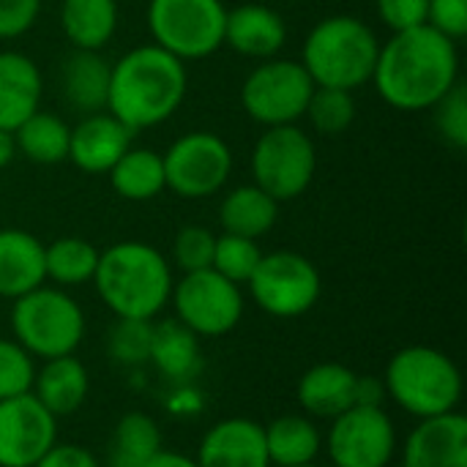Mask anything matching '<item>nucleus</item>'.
<instances>
[{
    "label": "nucleus",
    "mask_w": 467,
    "mask_h": 467,
    "mask_svg": "<svg viewBox=\"0 0 467 467\" xmlns=\"http://www.w3.org/2000/svg\"><path fill=\"white\" fill-rule=\"evenodd\" d=\"M460 82L457 41L430 25L391 33L380 44L372 85L378 96L402 112L432 109Z\"/></svg>",
    "instance_id": "1"
},
{
    "label": "nucleus",
    "mask_w": 467,
    "mask_h": 467,
    "mask_svg": "<svg viewBox=\"0 0 467 467\" xmlns=\"http://www.w3.org/2000/svg\"><path fill=\"white\" fill-rule=\"evenodd\" d=\"M189 88L186 63L156 44H140L112 63L107 112L131 134L167 123Z\"/></svg>",
    "instance_id": "2"
},
{
    "label": "nucleus",
    "mask_w": 467,
    "mask_h": 467,
    "mask_svg": "<svg viewBox=\"0 0 467 467\" xmlns=\"http://www.w3.org/2000/svg\"><path fill=\"white\" fill-rule=\"evenodd\" d=\"M101 304L126 320H156L175 285L170 260L150 244L118 241L99 254L93 274Z\"/></svg>",
    "instance_id": "3"
},
{
    "label": "nucleus",
    "mask_w": 467,
    "mask_h": 467,
    "mask_svg": "<svg viewBox=\"0 0 467 467\" xmlns=\"http://www.w3.org/2000/svg\"><path fill=\"white\" fill-rule=\"evenodd\" d=\"M378 52L380 38L364 19L331 14L306 33L301 66L317 88L356 90L372 82Z\"/></svg>",
    "instance_id": "4"
},
{
    "label": "nucleus",
    "mask_w": 467,
    "mask_h": 467,
    "mask_svg": "<svg viewBox=\"0 0 467 467\" xmlns=\"http://www.w3.org/2000/svg\"><path fill=\"white\" fill-rule=\"evenodd\" d=\"M383 386L386 397L419 421L460 410L465 391L462 372L454 358L427 345H410L394 353L386 367Z\"/></svg>",
    "instance_id": "5"
},
{
    "label": "nucleus",
    "mask_w": 467,
    "mask_h": 467,
    "mask_svg": "<svg viewBox=\"0 0 467 467\" xmlns=\"http://www.w3.org/2000/svg\"><path fill=\"white\" fill-rule=\"evenodd\" d=\"M11 331L33 358L49 361L77 353L85 339L88 320L74 296L63 287L41 285L14 301Z\"/></svg>",
    "instance_id": "6"
},
{
    "label": "nucleus",
    "mask_w": 467,
    "mask_h": 467,
    "mask_svg": "<svg viewBox=\"0 0 467 467\" xmlns=\"http://www.w3.org/2000/svg\"><path fill=\"white\" fill-rule=\"evenodd\" d=\"M224 0H150L148 30L178 60H202L224 47Z\"/></svg>",
    "instance_id": "7"
},
{
    "label": "nucleus",
    "mask_w": 467,
    "mask_h": 467,
    "mask_svg": "<svg viewBox=\"0 0 467 467\" xmlns=\"http://www.w3.org/2000/svg\"><path fill=\"white\" fill-rule=\"evenodd\" d=\"M317 150L309 131L301 126H271L260 134L252 150V175L276 202L298 200L315 181Z\"/></svg>",
    "instance_id": "8"
},
{
    "label": "nucleus",
    "mask_w": 467,
    "mask_h": 467,
    "mask_svg": "<svg viewBox=\"0 0 467 467\" xmlns=\"http://www.w3.org/2000/svg\"><path fill=\"white\" fill-rule=\"evenodd\" d=\"M312 93L315 82L301 60L268 57L246 74L241 85V107L265 129L290 126L304 118Z\"/></svg>",
    "instance_id": "9"
},
{
    "label": "nucleus",
    "mask_w": 467,
    "mask_h": 467,
    "mask_svg": "<svg viewBox=\"0 0 467 467\" xmlns=\"http://www.w3.org/2000/svg\"><path fill=\"white\" fill-rule=\"evenodd\" d=\"M252 301L271 317L293 320L306 315L323 293L317 265L290 249L263 254L254 274L249 276Z\"/></svg>",
    "instance_id": "10"
},
{
    "label": "nucleus",
    "mask_w": 467,
    "mask_h": 467,
    "mask_svg": "<svg viewBox=\"0 0 467 467\" xmlns=\"http://www.w3.org/2000/svg\"><path fill=\"white\" fill-rule=\"evenodd\" d=\"M175 320L183 323L200 339H216L230 334L244 317L241 285L224 279L213 268L183 274L170 293Z\"/></svg>",
    "instance_id": "11"
},
{
    "label": "nucleus",
    "mask_w": 467,
    "mask_h": 467,
    "mask_svg": "<svg viewBox=\"0 0 467 467\" xmlns=\"http://www.w3.org/2000/svg\"><path fill=\"white\" fill-rule=\"evenodd\" d=\"M167 189L183 200L219 194L233 172V150L213 131H186L164 153Z\"/></svg>",
    "instance_id": "12"
},
{
    "label": "nucleus",
    "mask_w": 467,
    "mask_h": 467,
    "mask_svg": "<svg viewBox=\"0 0 467 467\" xmlns=\"http://www.w3.org/2000/svg\"><path fill=\"white\" fill-rule=\"evenodd\" d=\"M397 443V424L383 408L353 405L331 419L323 451L334 467H389Z\"/></svg>",
    "instance_id": "13"
},
{
    "label": "nucleus",
    "mask_w": 467,
    "mask_h": 467,
    "mask_svg": "<svg viewBox=\"0 0 467 467\" xmlns=\"http://www.w3.org/2000/svg\"><path fill=\"white\" fill-rule=\"evenodd\" d=\"M57 443V419L33 397L0 400V467H33Z\"/></svg>",
    "instance_id": "14"
},
{
    "label": "nucleus",
    "mask_w": 467,
    "mask_h": 467,
    "mask_svg": "<svg viewBox=\"0 0 467 467\" xmlns=\"http://www.w3.org/2000/svg\"><path fill=\"white\" fill-rule=\"evenodd\" d=\"M200 467H271L263 424L233 416L216 421L197 446Z\"/></svg>",
    "instance_id": "15"
},
{
    "label": "nucleus",
    "mask_w": 467,
    "mask_h": 467,
    "mask_svg": "<svg viewBox=\"0 0 467 467\" xmlns=\"http://www.w3.org/2000/svg\"><path fill=\"white\" fill-rule=\"evenodd\" d=\"M402 467H467V419L454 410L421 419L402 446Z\"/></svg>",
    "instance_id": "16"
},
{
    "label": "nucleus",
    "mask_w": 467,
    "mask_h": 467,
    "mask_svg": "<svg viewBox=\"0 0 467 467\" xmlns=\"http://www.w3.org/2000/svg\"><path fill=\"white\" fill-rule=\"evenodd\" d=\"M134 134L112 118L107 109L85 115L77 126H71L68 161L90 175H107L115 161L134 145Z\"/></svg>",
    "instance_id": "17"
},
{
    "label": "nucleus",
    "mask_w": 467,
    "mask_h": 467,
    "mask_svg": "<svg viewBox=\"0 0 467 467\" xmlns=\"http://www.w3.org/2000/svg\"><path fill=\"white\" fill-rule=\"evenodd\" d=\"M287 44V25L282 14L265 3H241L227 8L224 22V47L235 55L252 60L276 57Z\"/></svg>",
    "instance_id": "18"
},
{
    "label": "nucleus",
    "mask_w": 467,
    "mask_h": 467,
    "mask_svg": "<svg viewBox=\"0 0 467 467\" xmlns=\"http://www.w3.org/2000/svg\"><path fill=\"white\" fill-rule=\"evenodd\" d=\"M44 77L36 60L16 49L0 52V129L14 131L41 109Z\"/></svg>",
    "instance_id": "19"
},
{
    "label": "nucleus",
    "mask_w": 467,
    "mask_h": 467,
    "mask_svg": "<svg viewBox=\"0 0 467 467\" xmlns=\"http://www.w3.org/2000/svg\"><path fill=\"white\" fill-rule=\"evenodd\" d=\"M356 383L358 375L350 367L337 361H323L301 375L296 397L309 419L331 421L356 405Z\"/></svg>",
    "instance_id": "20"
},
{
    "label": "nucleus",
    "mask_w": 467,
    "mask_h": 467,
    "mask_svg": "<svg viewBox=\"0 0 467 467\" xmlns=\"http://www.w3.org/2000/svg\"><path fill=\"white\" fill-rule=\"evenodd\" d=\"M44 282V244L27 230H0V298L16 301Z\"/></svg>",
    "instance_id": "21"
},
{
    "label": "nucleus",
    "mask_w": 467,
    "mask_h": 467,
    "mask_svg": "<svg viewBox=\"0 0 467 467\" xmlns=\"http://www.w3.org/2000/svg\"><path fill=\"white\" fill-rule=\"evenodd\" d=\"M30 394L55 416H71L77 413L88 394H90V375L85 364L71 353V356H57L44 361L41 369H36L33 389Z\"/></svg>",
    "instance_id": "22"
},
{
    "label": "nucleus",
    "mask_w": 467,
    "mask_h": 467,
    "mask_svg": "<svg viewBox=\"0 0 467 467\" xmlns=\"http://www.w3.org/2000/svg\"><path fill=\"white\" fill-rule=\"evenodd\" d=\"M109 74H112V63L101 52L74 49L63 60V71H60L63 99L85 115L107 109Z\"/></svg>",
    "instance_id": "23"
},
{
    "label": "nucleus",
    "mask_w": 467,
    "mask_h": 467,
    "mask_svg": "<svg viewBox=\"0 0 467 467\" xmlns=\"http://www.w3.org/2000/svg\"><path fill=\"white\" fill-rule=\"evenodd\" d=\"M118 0H60V30L74 49L101 52L118 30Z\"/></svg>",
    "instance_id": "24"
},
{
    "label": "nucleus",
    "mask_w": 467,
    "mask_h": 467,
    "mask_svg": "<svg viewBox=\"0 0 467 467\" xmlns=\"http://www.w3.org/2000/svg\"><path fill=\"white\" fill-rule=\"evenodd\" d=\"M164 378L175 383L192 380L202 367L200 337L192 334L175 317L153 320V339H150V358H148Z\"/></svg>",
    "instance_id": "25"
},
{
    "label": "nucleus",
    "mask_w": 467,
    "mask_h": 467,
    "mask_svg": "<svg viewBox=\"0 0 467 467\" xmlns=\"http://www.w3.org/2000/svg\"><path fill=\"white\" fill-rule=\"evenodd\" d=\"M263 435L271 467L312 465L323 451V435L309 416H279L271 424H263Z\"/></svg>",
    "instance_id": "26"
},
{
    "label": "nucleus",
    "mask_w": 467,
    "mask_h": 467,
    "mask_svg": "<svg viewBox=\"0 0 467 467\" xmlns=\"http://www.w3.org/2000/svg\"><path fill=\"white\" fill-rule=\"evenodd\" d=\"M276 216H279V202L254 183L230 189L219 202L222 230L230 235L252 238V241L271 233V227L276 224Z\"/></svg>",
    "instance_id": "27"
},
{
    "label": "nucleus",
    "mask_w": 467,
    "mask_h": 467,
    "mask_svg": "<svg viewBox=\"0 0 467 467\" xmlns=\"http://www.w3.org/2000/svg\"><path fill=\"white\" fill-rule=\"evenodd\" d=\"M107 175L118 197L129 202H148L167 189L164 161H161V153H156L153 148L131 145Z\"/></svg>",
    "instance_id": "28"
},
{
    "label": "nucleus",
    "mask_w": 467,
    "mask_h": 467,
    "mask_svg": "<svg viewBox=\"0 0 467 467\" xmlns=\"http://www.w3.org/2000/svg\"><path fill=\"white\" fill-rule=\"evenodd\" d=\"M14 142H16V153H22L27 161L60 164L68 159L71 126L55 112L36 109L27 120H22L14 129Z\"/></svg>",
    "instance_id": "29"
},
{
    "label": "nucleus",
    "mask_w": 467,
    "mask_h": 467,
    "mask_svg": "<svg viewBox=\"0 0 467 467\" xmlns=\"http://www.w3.org/2000/svg\"><path fill=\"white\" fill-rule=\"evenodd\" d=\"M161 427L153 416L131 410L120 416L109 441V467H145L161 451Z\"/></svg>",
    "instance_id": "30"
},
{
    "label": "nucleus",
    "mask_w": 467,
    "mask_h": 467,
    "mask_svg": "<svg viewBox=\"0 0 467 467\" xmlns=\"http://www.w3.org/2000/svg\"><path fill=\"white\" fill-rule=\"evenodd\" d=\"M99 249L85 238H57L49 246H44V268L47 279L55 282V287H79L93 282L96 265H99Z\"/></svg>",
    "instance_id": "31"
},
{
    "label": "nucleus",
    "mask_w": 467,
    "mask_h": 467,
    "mask_svg": "<svg viewBox=\"0 0 467 467\" xmlns=\"http://www.w3.org/2000/svg\"><path fill=\"white\" fill-rule=\"evenodd\" d=\"M304 118H309V123L315 126V131L320 134H345L353 120H356V99L353 90H339V88H317L306 104Z\"/></svg>",
    "instance_id": "32"
},
{
    "label": "nucleus",
    "mask_w": 467,
    "mask_h": 467,
    "mask_svg": "<svg viewBox=\"0 0 467 467\" xmlns=\"http://www.w3.org/2000/svg\"><path fill=\"white\" fill-rule=\"evenodd\" d=\"M153 320L118 317L107 331V356L120 367H140L150 358Z\"/></svg>",
    "instance_id": "33"
},
{
    "label": "nucleus",
    "mask_w": 467,
    "mask_h": 467,
    "mask_svg": "<svg viewBox=\"0 0 467 467\" xmlns=\"http://www.w3.org/2000/svg\"><path fill=\"white\" fill-rule=\"evenodd\" d=\"M260 257H263V249L257 246V241L244 238V235L222 233V235H216L211 268L216 274H222L224 279L235 282V285H246L249 276L254 274Z\"/></svg>",
    "instance_id": "34"
},
{
    "label": "nucleus",
    "mask_w": 467,
    "mask_h": 467,
    "mask_svg": "<svg viewBox=\"0 0 467 467\" xmlns=\"http://www.w3.org/2000/svg\"><path fill=\"white\" fill-rule=\"evenodd\" d=\"M33 378L36 358L16 339H0V400L30 394Z\"/></svg>",
    "instance_id": "35"
},
{
    "label": "nucleus",
    "mask_w": 467,
    "mask_h": 467,
    "mask_svg": "<svg viewBox=\"0 0 467 467\" xmlns=\"http://www.w3.org/2000/svg\"><path fill=\"white\" fill-rule=\"evenodd\" d=\"M213 246H216V235L208 227L200 224L181 227L172 241V263L181 274L205 271L213 263Z\"/></svg>",
    "instance_id": "36"
},
{
    "label": "nucleus",
    "mask_w": 467,
    "mask_h": 467,
    "mask_svg": "<svg viewBox=\"0 0 467 467\" xmlns=\"http://www.w3.org/2000/svg\"><path fill=\"white\" fill-rule=\"evenodd\" d=\"M435 129L441 131V137L457 148L465 150L467 148V88L462 82H457L435 107Z\"/></svg>",
    "instance_id": "37"
},
{
    "label": "nucleus",
    "mask_w": 467,
    "mask_h": 467,
    "mask_svg": "<svg viewBox=\"0 0 467 467\" xmlns=\"http://www.w3.org/2000/svg\"><path fill=\"white\" fill-rule=\"evenodd\" d=\"M427 25L451 41H462L467 36V0H430Z\"/></svg>",
    "instance_id": "38"
},
{
    "label": "nucleus",
    "mask_w": 467,
    "mask_h": 467,
    "mask_svg": "<svg viewBox=\"0 0 467 467\" xmlns=\"http://www.w3.org/2000/svg\"><path fill=\"white\" fill-rule=\"evenodd\" d=\"M427 5L430 0H378V16L391 33H400L427 25Z\"/></svg>",
    "instance_id": "39"
},
{
    "label": "nucleus",
    "mask_w": 467,
    "mask_h": 467,
    "mask_svg": "<svg viewBox=\"0 0 467 467\" xmlns=\"http://www.w3.org/2000/svg\"><path fill=\"white\" fill-rule=\"evenodd\" d=\"M41 14V0H0V41L25 36Z\"/></svg>",
    "instance_id": "40"
},
{
    "label": "nucleus",
    "mask_w": 467,
    "mask_h": 467,
    "mask_svg": "<svg viewBox=\"0 0 467 467\" xmlns=\"http://www.w3.org/2000/svg\"><path fill=\"white\" fill-rule=\"evenodd\" d=\"M33 467H101L96 454L77 443H55Z\"/></svg>",
    "instance_id": "41"
},
{
    "label": "nucleus",
    "mask_w": 467,
    "mask_h": 467,
    "mask_svg": "<svg viewBox=\"0 0 467 467\" xmlns=\"http://www.w3.org/2000/svg\"><path fill=\"white\" fill-rule=\"evenodd\" d=\"M383 400H386L383 378H375V375H358V383H356V405L383 408Z\"/></svg>",
    "instance_id": "42"
},
{
    "label": "nucleus",
    "mask_w": 467,
    "mask_h": 467,
    "mask_svg": "<svg viewBox=\"0 0 467 467\" xmlns=\"http://www.w3.org/2000/svg\"><path fill=\"white\" fill-rule=\"evenodd\" d=\"M145 467H200L197 465V460L194 457H186V454H181V451H167V449H161L150 462Z\"/></svg>",
    "instance_id": "43"
},
{
    "label": "nucleus",
    "mask_w": 467,
    "mask_h": 467,
    "mask_svg": "<svg viewBox=\"0 0 467 467\" xmlns=\"http://www.w3.org/2000/svg\"><path fill=\"white\" fill-rule=\"evenodd\" d=\"M16 156V142H14V131L0 129V170L8 167Z\"/></svg>",
    "instance_id": "44"
},
{
    "label": "nucleus",
    "mask_w": 467,
    "mask_h": 467,
    "mask_svg": "<svg viewBox=\"0 0 467 467\" xmlns=\"http://www.w3.org/2000/svg\"><path fill=\"white\" fill-rule=\"evenodd\" d=\"M298 467H320L317 462H312V465H298Z\"/></svg>",
    "instance_id": "45"
},
{
    "label": "nucleus",
    "mask_w": 467,
    "mask_h": 467,
    "mask_svg": "<svg viewBox=\"0 0 467 467\" xmlns=\"http://www.w3.org/2000/svg\"><path fill=\"white\" fill-rule=\"evenodd\" d=\"M285 3H298V0H285Z\"/></svg>",
    "instance_id": "46"
}]
</instances>
